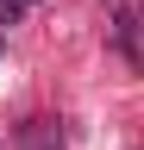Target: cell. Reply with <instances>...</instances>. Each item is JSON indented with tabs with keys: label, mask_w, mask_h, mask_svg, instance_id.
I'll return each mask as SVG.
<instances>
[{
	"label": "cell",
	"mask_w": 144,
	"mask_h": 150,
	"mask_svg": "<svg viewBox=\"0 0 144 150\" xmlns=\"http://www.w3.org/2000/svg\"><path fill=\"white\" fill-rule=\"evenodd\" d=\"M19 150H57V138L44 131V119H31V125H19Z\"/></svg>",
	"instance_id": "obj_1"
},
{
	"label": "cell",
	"mask_w": 144,
	"mask_h": 150,
	"mask_svg": "<svg viewBox=\"0 0 144 150\" xmlns=\"http://www.w3.org/2000/svg\"><path fill=\"white\" fill-rule=\"evenodd\" d=\"M25 6H38V0H0V25H19Z\"/></svg>",
	"instance_id": "obj_2"
}]
</instances>
